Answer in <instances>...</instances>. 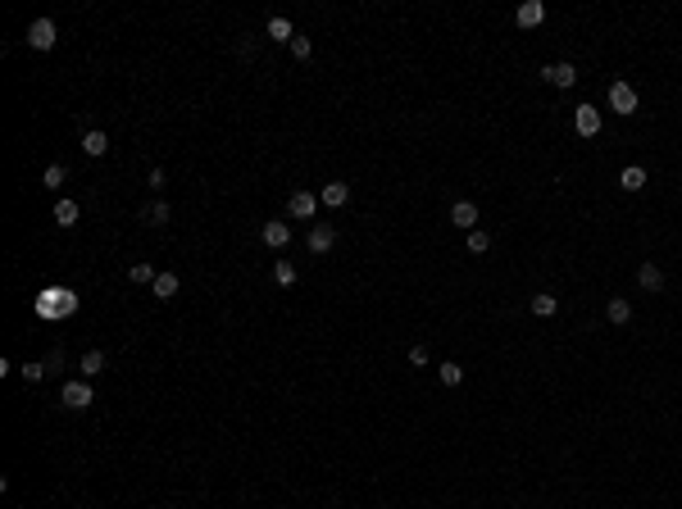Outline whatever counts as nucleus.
Here are the masks:
<instances>
[{
  "instance_id": "obj_1",
  "label": "nucleus",
  "mask_w": 682,
  "mask_h": 509,
  "mask_svg": "<svg viewBox=\"0 0 682 509\" xmlns=\"http://www.w3.org/2000/svg\"><path fill=\"white\" fill-rule=\"evenodd\" d=\"M60 405L64 409H86L91 405V382L78 378V382H64V391H60Z\"/></svg>"
},
{
  "instance_id": "obj_2",
  "label": "nucleus",
  "mask_w": 682,
  "mask_h": 509,
  "mask_svg": "<svg viewBox=\"0 0 682 509\" xmlns=\"http://www.w3.org/2000/svg\"><path fill=\"white\" fill-rule=\"evenodd\" d=\"M610 110L614 114H637V91H632V82H610Z\"/></svg>"
},
{
  "instance_id": "obj_3",
  "label": "nucleus",
  "mask_w": 682,
  "mask_h": 509,
  "mask_svg": "<svg viewBox=\"0 0 682 509\" xmlns=\"http://www.w3.org/2000/svg\"><path fill=\"white\" fill-rule=\"evenodd\" d=\"M55 37H60L55 32V18H37V23L27 27V46H32V51H51Z\"/></svg>"
},
{
  "instance_id": "obj_4",
  "label": "nucleus",
  "mask_w": 682,
  "mask_h": 509,
  "mask_svg": "<svg viewBox=\"0 0 682 509\" xmlns=\"http://www.w3.org/2000/svg\"><path fill=\"white\" fill-rule=\"evenodd\" d=\"M573 132H578V137H596L601 132V110L596 105H578V110H573Z\"/></svg>"
},
{
  "instance_id": "obj_5",
  "label": "nucleus",
  "mask_w": 682,
  "mask_h": 509,
  "mask_svg": "<svg viewBox=\"0 0 682 509\" xmlns=\"http://www.w3.org/2000/svg\"><path fill=\"white\" fill-rule=\"evenodd\" d=\"M287 214H291V218H314V214H319V196H314V191H291Z\"/></svg>"
},
{
  "instance_id": "obj_6",
  "label": "nucleus",
  "mask_w": 682,
  "mask_h": 509,
  "mask_svg": "<svg viewBox=\"0 0 682 509\" xmlns=\"http://www.w3.org/2000/svg\"><path fill=\"white\" fill-rule=\"evenodd\" d=\"M542 78L551 82V86H564V91H569V86L578 82V69H573L569 60H560V64H546V69H542Z\"/></svg>"
},
{
  "instance_id": "obj_7",
  "label": "nucleus",
  "mask_w": 682,
  "mask_h": 509,
  "mask_svg": "<svg viewBox=\"0 0 682 509\" xmlns=\"http://www.w3.org/2000/svg\"><path fill=\"white\" fill-rule=\"evenodd\" d=\"M450 223H455L459 232H473L478 227V205L473 200H455V205H450Z\"/></svg>"
},
{
  "instance_id": "obj_8",
  "label": "nucleus",
  "mask_w": 682,
  "mask_h": 509,
  "mask_svg": "<svg viewBox=\"0 0 682 509\" xmlns=\"http://www.w3.org/2000/svg\"><path fill=\"white\" fill-rule=\"evenodd\" d=\"M305 242H310V251H314V255H328L332 246H337V232H332L328 223H314V227H310V237H305Z\"/></svg>"
},
{
  "instance_id": "obj_9",
  "label": "nucleus",
  "mask_w": 682,
  "mask_h": 509,
  "mask_svg": "<svg viewBox=\"0 0 682 509\" xmlns=\"http://www.w3.org/2000/svg\"><path fill=\"white\" fill-rule=\"evenodd\" d=\"M287 242H291V227H287L282 218H268V223H264V246H273V251H287Z\"/></svg>"
},
{
  "instance_id": "obj_10",
  "label": "nucleus",
  "mask_w": 682,
  "mask_h": 509,
  "mask_svg": "<svg viewBox=\"0 0 682 509\" xmlns=\"http://www.w3.org/2000/svg\"><path fill=\"white\" fill-rule=\"evenodd\" d=\"M41 310H60V314H73V310H78V296H73V291H60V286H51V296L41 300Z\"/></svg>"
},
{
  "instance_id": "obj_11",
  "label": "nucleus",
  "mask_w": 682,
  "mask_h": 509,
  "mask_svg": "<svg viewBox=\"0 0 682 509\" xmlns=\"http://www.w3.org/2000/svg\"><path fill=\"white\" fill-rule=\"evenodd\" d=\"M546 23V5L542 0H523L518 5V27H542Z\"/></svg>"
},
{
  "instance_id": "obj_12",
  "label": "nucleus",
  "mask_w": 682,
  "mask_h": 509,
  "mask_svg": "<svg viewBox=\"0 0 682 509\" xmlns=\"http://www.w3.org/2000/svg\"><path fill=\"white\" fill-rule=\"evenodd\" d=\"M319 200H323V205H328V209H341L346 200H350V187H346V182H323Z\"/></svg>"
},
{
  "instance_id": "obj_13",
  "label": "nucleus",
  "mask_w": 682,
  "mask_h": 509,
  "mask_svg": "<svg viewBox=\"0 0 682 509\" xmlns=\"http://www.w3.org/2000/svg\"><path fill=\"white\" fill-rule=\"evenodd\" d=\"M78 218H82L78 200H69V196H60V200H55V223H60V227H73Z\"/></svg>"
},
{
  "instance_id": "obj_14",
  "label": "nucleus",
  "mask_w": 682,
  "mask_h": 509,
  "mask_svg": "<svg viewBox=\"0 0 682 509\" xmlns=\"http://www.w3.org/2000/svg\"><path fill=\"white\" fill-rule=\"evenodd\" d=\"M637 282H641V291H664V273H660V264H641L637 268Z\"/></svg>"
},
{
  "instance_id": "obj_15",
  "label": "nucleus",
  "mask_w": 682,
  "mask_h": 509,
  "mask_svg": "<svg viewBox=\"0 0 682 509\" xmlns=\"http://www.w3.org/2000/svg\"><path fill=\"white\" fill-rule=\"evenodd\" d=\"M264 32H268V37H273V41H287V46H291V37H296V27H291V23H287V18H282V14H273V18H268V23H264Z\"/></svg>"
},
{
  "instance_id": "obj_16",
  "label": "nucleus",
  "mask_w": 682,
  "mask_h": 509,
  "mask_svg": "<svg viewBox=\"0 0 682 509\" xmlns=\"http://www.w3.org/2000/svg\"><path fill=\"white\" fill-rule=\"evenodd\" d=\"M605 319H610V323H619V328H623V323L632 319V305L623 300V296H610V305H605Z\"/></svg>"
},
{
  "instance_id": "obj_17",
  "label": "nucleus",
  "mask_w": 682,
  "mask_h": 509,
  "mask_svg": "<svg viewBox=\"0 0 682 509\" xmlns=\"http://www.w3.org/2000/svg\"><path fill=\"white\" fill-rule=\"evenodd\" d=\"M105 364H110V359H105V355H100V350H86V355H82V364H78V369H82V378H86V382H91V378H100V373H105Z\"/></svg>"
},
{
  "instance_id": "obj_18",
  "label": "nucleus",
  "mask_w": 682,
  "mask_h": 509,
  "mask_svg": "<svg viewBox=\"0 0 682 509\" xmlns=\"http://www.w3.org/2000/svg\"><path fill=\"white\" fill-rule=\"evenodd\" d=\"M619 187L623 191H641V187H646V168H641V164H628V168L619 173Z\"/></svg>"
},
{
  "instance_id": "obj_19",
  "label": "nucleus",
  "mask_w": 682,
  "mask_h": 509,
  "mask_svg": "<svg viewBox=\"0 0 682 509\" xmlns=\"http://www.w3.org/2000/svg\"><path fill=\"white\" fill-rule=\"evenodd\" d=\"M555 310H560V300H555V291H537V296H532V314H537V319H551Z\"/></svg>"
},
{
  "instance_id": "obj_20",
  "label": "nucleus",
  "mask_w": 682,
  "mask_h": 509,
  "mask_svg": "<svg viewBox=\"0 0 682 509\" xmlns=\"http://www.w3.org/2000/svg\"><path fill=\"white\" fill-rule=\"evenodd\" d=\"M82 150H86V155H91V159H96V155H105V150H110V137H105V132H96V128H91V132H86V137H82Z\"/></svg>"
},
{
  "instance_id": "obj_21",
  "label": "nucleus",
  "mask_w": 682,
  "mask_h": 509,
  "mask_svg": "<svg viewBox=\"0 0 682 509\" xmlns=\"http://www.w3.org/2000/svg\"><path fill=\"white\" fill-rule=\"evenodd\" d=\"M437 378H441V382H446V387H459V382H464V364H455V359H446V364H441V369H437Z\"/></svg>"
},
{
  "instance_id": "obj_22",
  "label": "nucleus",
  "mask_w": 682,
  "mask_h": 509,
  "mask_svg": "<svg viewBox=\"0 0 682 509\" xmlns=\"http://www.w3.org/2000/svg\"><path fill=\"white\" fill-rule=\"evenodd\" d=\"M128 277H132V282H137V286H155V268H150V264H141V259H137V264H132L128 268Z\"/></svg>"
},
{
  "instance_id": "obj_23",
  "label": "nucleus",
  "mask_w": 682,
  "mask_h": 509,
  "mask_svg": "<svg viewBox=\"0 0 682 509\" xmlns=\"http://www.w3.org/2000/svg\"><path fill=\"white\" fill-rule=\"evenodd\" d=\"M141 218H146V223H150V227H164V223H169V218H173V209L164 205V200H155V205H150V209H146V214H141Z\"/></svg>"
},
{
  "instance_id": "obj_24",
  "label": "nucleus",
  "mask_w": 682,
  "mask_h": 509,
  "mask_svg": "<svg viewBox=\"0 0 682 509\" xmlns=\"http://www.w3.org/2000/svg\"><path fill=\"white\" fill-rule=\"evenodd\" d=\"M155 296L159 300H173V296H178V273H159L155 277Z\"/></svg>"
},
{
  "instance_id": "obj_25",
  "label": "nucleus",
  "mask_w": 682,
  "mask_h": 509,
  "mask_svg": "<svg viewBox=\"0 0 682 509\" xmlns=\"http://www.w3.org/2000/svg\"><path fill=\"white\" fill-rule=\"evenodd\" d=\"M273 282L277 286H291L296 282V264H291V259H277V264H273Z\"/></svg>"
},
{
  "instance_id": "obj_26",
  "label": "nucleus",
  "mask_w": 682,
  "mask_h": 509,
  "mask_svg": "<svg viewBox=\"0 0 682 509\" xmlns=\"http://www.w3.org/2000/svg\"><path fill=\"white\" fill-rule=\"evenodd\" d=\"M64 178H69V168H64V164H51V168H46V173H41V187H51V191H60V187H64Z\"/></svg>"
},
{
  "instance_id": "obj_27",
  "label": "nucleus",
  "mask_w": 682,
  "mask_h": 509,
  "mask_svg": "<svg viewBox=\"0 0 682 509\" xmlns=\"http://www.w3.org/2000/svg\"><path fill=\"white\" fill-rule=\"evenodd\" d=\"M487 246H492V237H487L483 227H473V232H468V251H473V255H487Z\"/></svg>"
},
{
  "instance_id": "obj_28",
  "label": "nucleus",
  "mask_w": 682,
  "mask_h": 509,
  "mask_svg": "<svg viewBox=\"0 0 682 509\" xmlns=\"http://www.w3.org/2000/svg\"><path fill=\"white\" fill-rule=\"evenodd\" d=\"M291 55H296V60H310V55H314V41H310V37H291Z\"/></svg>"
},
{
  "instance_id": "obj_29",
  "label": "nucleus",
  "mask_w": 682,
  "mask_h": 509,
  "mask_svg": "<svg viewBox=\"0 0 682 509\" xmlns=\"http://www.w3.org/2000/svg\"><path fill=\"white\" fill-rule=\"evenodd\" d=\"M46 373H51V369H46V364H23V378H27V382H41Z\"/></svg>"
},
{
  "instance_id": "obj_30",
  "label": "nucleus",
  "mask_w": 682,
  "mask_h": 509,
  "mask_svg": "<svg viewBox=\"0 0 682 509\" xmlns=\"http://www.w3.org/2000/svg\"><path fill=\"white\" fill-rule=\"evenodd\" d=\"M409 364H414V369H428V350H424V345H409Z\"/></svg>"
}]
</instances>
